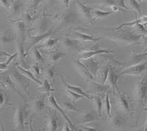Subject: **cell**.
<instances>
[{
  "mask_svg": "<svg viewBox=\"0 0 147 131\" xmlns=\"http://www.w3.org/2000/svg\"><path fill=\"white\" fill-rule=\"evenodd\" d=\"M118 31L119 32L117 34H115L114 36L108 37V39L113 42L124 45H132L141 43L142 37L144 35L131 31H124L121 29H119Z\"/></svg>",
  "mask_w": 147,
  "mask_h": 131,
  "instance_id": "cell-1",
  "label": "cell"
},
{
  "mask_svg": "<svg viewBox=\"0 0 147 131\" xmlns=\"http://www.w3.org/2000/svg\"><path fill=\"white\" fill-rule=\"evenodd\" d=\"M134 101L138 106L144 107L147 100V71L136 82L133 90Z\"/></svg>",
  "mask_w": 147,
  "mask_h": 131,
  "instance_id": "cell-2",
  "label": "cell"
},
{
  "mask_svg": "<svg viewBox=\"0 0 147 131\" xmlns=\"http://www.w3.org/2000/svg\"><path fill=\"white\" fill-rule=\"evenodd\" d=\"M9 76L10 78L13 81L16 87L22 89V92L24 94L27 95V96H30V82L31 80L26 77L24 75L22 74L18 68H16V67L12 68L8 72Z\"/></svg>",
  "mask_w": 147,
  "mask_h": 131,
  "instance_id": "cell-3",
  "label": "cell"
},
{
  "mask_svg": "<svg viewBox=\"0 0 147 131\" xmlns=\"http://www.w3.org/2000/svg\"><path fill=\"white\" fill-rule=\"evenodd\" d=\"M77 16L78 14L77 10L73 9L66 10L63 13L56 15L55 18L57 31L74 24L77 20Z\"/></svg>",
  "mask_w": 147,
  "mask_h": 131,
  "instance_id": "cell-4",
  "label": "cell"
},
{
  "mask_svg": "<svg viewBox=\"0 0 147 131\" xmlns=\"http://www.w3.org/2000/svg\"><path fill=\"white\" fill-rule=\"evenodd\" d=\"M55 33V32H53V26L51 27V28L47 31V32L44 34H41V35H31L30 33V30H27V36H26V40L25 43L27 45V48L26 49V52H27L30 51L31 48L33 46L36 45L38 43H40L43 40H45L46 38L50 37L51 35H53Z\"/></svg>",
  "mask_w": 147,
  "mask_h": 131,
  "instance_id": "cell-5",
  "label": "cell"
},
{
  "mask_svg": "<svg viewBox=\"0 0 147 131\" xmlns=\"http://www.w3.org/2000/svg\"><path fill=\"white\" fill-rule=\"evenodd\" d=\"M112 92L111 87L106 84H101L97 82L96 80L89 82V88L88 93L93 95H99L101 97H105L106 93Z\"/></svg>",
  "mask_w": 147,
  "mask_h": 131,
  "instance_id": "cell-6",
  "label": "cell"
},
{
  "mask_svg": "<svg viewBox=\"0 0 147 131\" xmlns=\"http://www.w3.org/2000/svg\"><path fill=\"white\" fill-rule=\"evenodd\" d=\"M147 71V62H140L138 64L131 65L124 68L119 74L120 76H140Z\"/></svg>",
  "mask_w": 147,
  "mask_h": 131,
  "instance_id": "cell-7",
  "label": "cell"
},
{
  "mask_svg": "<svg viewBox=\"0 0 147 131\" xmlns=\"http://www.w3.org/2000/svg\"><path fill=\"white\" fill-rule=\"evenodd\" d=\"M115 104L118 109L124 114L129 115L132 116L130 107L128 99L124 93L121 92L120 90L115 93Z\"/></svg>",
  "mask_w": 147,
  "mask_h": 131,
  "instance_id": "cell-8",
  "label": "cell"
},
{
  "mask_svg": "<svg viewBox=\"0 0 147 131\" xmlns=\"http://www.w3.org/2000/svg\"><path fill=\"white\" fill-rule=\"evenodd\" d=\"M32 32L33 35H41L47 32L50 28H49V23L47 15L44 13L41 16H38L33 22Z\"/></svg>",
  "mask_w": 147,
  "mask_h": 131,
  "instance_id": "cell-9",
  "label": "cell"
},
{
  "mask_svg": "<svg viewBox=\"0 0 147 131\" xmlns=\"http://www.w3.org/2000/svg\"><path fill=\"white\" fill-rule=\"evenodd\" d=\"M73 61V65L79 75L84 79V81L88 82H90L91 81L95 80V77L93 76L90 70L88 69V68L82 63V61L77 59H72Z\"/></svg>",
  "mask_w": 147,
  "mask_h": 131,
  "instance_id": "cell-10",
  "label": "cell"
},
{
  "mask_svg": "<svg viewBox=\"0 0 147 131\" xmlns=\"http://www.w3.org/2000/svg\"><path fill=\"white\" fill-rule=\"evenodd\" d=\"M12 25L14 30V34L16 40H20L23 43H25L26 36H27V25L22 20L12 21Z\"/></svg>",
  "mask_w": 147,
  "mask_h": 131,
  "instance_id": "cell-11",
  "label": "cell"
},
{
  "mask_svg": "<svg viewBox=\"0 0 147 131\" xmlns=\"http://www.w3.org/2000/svg\"><path fill=\"white\" fill-rule=\"evenodd\" d=\"M74 2L77 6V12L78 15H80L85 21L91 22L93 21L91 15V12L94 9L88 5L82 3L80 0H74Z\"/></svg>",
  "mask_w": 147,
  "mask_h": 131,
  "instance_id": "cell-12",
  "label": "cell"
},
{
  "mask_svg": "<svg viewBox=\"0 0 147 131\" xmlns=\"http://www.w3.org/2000/svg\"><path fill=\"white\" fill-rule=\"evenodd\" d=\"M24 121H25V115L24 107L18 106L16 108L14 114L13 119V128L16 130H24Z\"/></svg>",
  "mask_w": 147,
  "mask_h": 131,
  "instance_id": "cell-13",
  "label": "cell"
},
{
  "mask_svg": "<svg viewBox=\"0 0 147 131\" xmlns=\"http://www.w3.org/2000/svg\"><path fill=\"white\" fill-rule=\"evenodd\" d=\"M0 87L5 90H13L16 92L18 95L23 97V95H21L20 92L18 90L15 84L11 80L8 73H3L0 74Z\"/></svg>",
  "mask_w": 147,
  "mask_h": 131,
  "instance_id": "cell-14",
  "label": "cell"
},
{
  "mask_svg": "<svg viewBox=\"0 0 147 131\" xmlns=\"http://www.w3.org/2000/svg\"><path fill=\"white\" fill-rule=\"evenodd\" d=\"M112 50L109 49H102V48H91V49L86 50L84 51L81 52L78 55V58L80 60L86 59L90 58V57H96L102 54H108L112 53Z\"/></svg>",
  "mask_w": 147,
  "mask_h": 131,
  "instance_id": "cell-15",
  "label": "cell"
},
{
  "mask_svg": "<svg viewBox=\"0 0 147 131\" xmlns=\"http://www.w3.org/2000/svg\"><path fill=\"white\" fill-rule=\"evenodd\" d=\"M119 77H120V74H119L117 71L115 70V68L111 65L108 73V76H107V84L111 87L113 93L114 94L119 90V86H118Z\"/></svg>",
  "mask_w": 147,
  "mask_h": 131,
  "instance_id": "cell-16",
  "label": "cell"
},
{
  "mask_svg": "<svg viewBox=\"0 0 147 131\" xmlns=\"http://www.w3.org/2000/svg\"><path fill=\"white\" fill-rule=\"evenodd\" d=\"M30 111L33 113H41L46 108L45 95H41L34 98L28 106Z\"/></svg>",
  "mask_w": 147,
  "mask_h": 131,
  "instance_id": "cell-17",
  "label": "cell"
},
{
  "mask_svg": "<svg viewBox=\"0 0 147 131\" xmlns=\"http://www.w3.org/2000/svg\"><path fill=\"white\" fill-rule=\"evenodd\" d=\"M60 45L65 50L69 51H79L80 50V41L77 39L70 37L68 35H65L62 38L59 40Z\"/></svg>",
  "mask_w": 147,
  "mask_h": 131,
  "instance_id": "cell-18",
  "label": "cell"
},
{
  "mask_svg": "<svg viewBox=\"0 0 147 131\" xmlns=\"http://www.w3.org/2000/svg\"><path fill=\"white\" fill-rule=\"evenodd\" d=\"M47 103H48V104L49 105V106L52 107L53 108H55V109H56L57 111H59V113L62 115L63 117L65 119V122H67L69 123V125H70V127L72 128V129L77 130L75 127L74 126V124H72L71 121V120L69 119V116H67L66 114L65 113V111H64V110L63 109V108H60V107L59 106L58 103H57V102L56 101L55 96H54V95L52 94H52H50V95H49V96L48 97V98H47Z\"/></svg>",
  "mask_w": 147,
  "mask_h": 131,
  "instance_id": "cell-19",
  "label": "cell"
},
{
  "mask_svg": "<svg viewBox=\"0 0 147 131\" xmlns=\"http://www.w3.org/2000/svg\"><path fill=\"white\" fill-rule=\"evenodd\" d=\"M82 61V63L87 67L88 69L90 70V73L93 74L94 77L96 78V76L97 71L99 70V68L102 66V62L99 59H96V57H90V58L86 59L81 60Z\"/></svg>",
  "mask_w": 147,
  "mask_h": 131,
  "instance_id": "cell-20",
  "label": "cell"
},
{
  "mask_svg": "<svg viewBox=\"0 0 147 131\" xmlns=\"http://www.w3.org/2000/svg\"><path fill=\"white\" fill-rule=\"evenodd\" d=\"M99 116L96 110H87L81 112L80 120L79 123L81 124H88L90 122H96L99 120Z\"/></svg>",
  "mask_w": 147,
  "mask_h": 131,
  "instance_id": "cell-21",
  "label": "cell"
},
{
  "mask_svg": "<svg viewBox=\"0 0 147 131\" xmlns=\"http://www.w3.org/2000/svg\"><path fill=\"white\" fill-rule=\"evenodd\" d=\"M110 66L111 65H110V61H107L105 64H102V66L99 68V70L97 71L96 76L95 80L97 82L101 84H106Z\"/></svg>",
  "mask_w": 147,
  "mask_h": 131,
  "instance_id": "cell-22",
  "label": "cell"
},
{
  "mask_svg": "<svg viewBox=\"0 0 147 131\" xmlns=\"http://www.w3.org/2000/svg\"><path fill=\"white\" fill-rule=\"evenodd\" d=\"M23 2L21 0H14L10 4L8 8V15L11 18H18L21 15L22 9L23 7Z\"/></svg>",
  "mask_w": 147,
  "mask_h": 131,
  "instance_id": "cell-23",
  "label": "cell"
},
{
  "mask_svg": "<svg viewBox=\"0 0 147 131\" xmlns=\"http://www.w3.org/2000/svg\"><path fill=\"white\" fill-rule=\"evenodd\" d=\"M16 45H17V53H18V59L20 61L21 66H22L23 68H26L27 65H26V59H25V55L27 54V52L25 51V48L24 46V44L22 42H21L20 40H16Z\"/></svg>",
  "mask_w": 147,
  "mask_h": 131,
  "instance_id": "cell-24",
  "label": "cell"
},
{
  "mask_svg": "<svg viewBox=\"0 0 147 131\" xmlns=\"http://www.w3.org/2000/svg\"><path fill=\"white\" fill-rule=\"evenodd\" d=\"M59 76H60V79H61V81H62L63 84L65 85V86L66 87L67 89H68V90H70L73 92H75L78 93V94H80V95H83V96L85 97L86 99H88V100H92V95H91L88 94V92H85L84 91V90H82V88H81V87H80V86H74V85L67 84L66 82H65V80H64L63 76H61L60 74H59Z\"/></svg>",
  "mask_w": 147,
  "mask_h": 131,
  "instance_id": "cell-25",
  "label": "cell"
},
{
  "mask_svg": "<svg viewBox=\"0 0 147 131\" xmlns=\"http://www.w3.org/2000/svg\"><path fill=\"white\" fill-rule=\"evenodd\" d=\"M72 33H73V35L76 37L75 39L82 42H96L99 41L101 39L100 37H99V38L94 37L90 36V35H88V34L85 33V32H80V31L74 30V31H72Z\"/></svg>",
  "mask_w": 147,
  "mask_h": 131,
  "instance_id": "cell-26",
  "label": "cell"
},
{
  "mask_svg": "<svg viewBox=\"0 0 147 131\" xmlns=\"http://www.w3.org/2000/svg\"><path fill=\"white\" fill-rule=\"evenodd\" d=\"M16 40V37L12 35L8 30H5V32L0 33V45L5 46L12 43Z\"/></svg>",
  "mask_w": 147,
  "mask_h": 131,
  "instance_id": "cell-27",
  "label": "cell"
},
{
  "mask_svg": "<svg viewBox=\"0 0 147 131\" xmlns=\"http://www.w3.org/2000/svg\"><path fill=\"white\" fill-rule=\"evenodd\" d=\"M46 128L49 131H55L58 129V122H57V118L55 114H52L51 112H49L47 117Z\"/></svg>",
  "mask_w": 147,
  "mask_h": 131,
  "instance_id": "cell-28",
  "label": "cell"
},
{
  "mask_svg": "<svg viewBox=\"0 0 147 131\" xmlns=\"http://www.w3.org/2000/svg\"><path fill=\"white\" fill-rule=\"evenodd\" d=\"M115 12L113 11H105V10H98V9H95L93 10L91 12V15L93 20H100V19H104L106 18L110 15L111 14L114 13Z\"/></svg>",
  "mask_w": 147,
  "mask_h": 131,
  "instance_id": "cell-29",
  "label": "cell"
},
{
  "mask_svg": "<svg viewBox=\"0 0 147 131\" xmlns=\"http://www.w3.org/2000/svg\"><path fill=\"white\" fill-rule=\"evenodd\" d=\"M147 23V15H140V18H136L135 21H132L130 22H125L123 23L119 26L118 27L114 29V30H119L121 29L124 27H133L134 25L137 24V23Z\"/></svg>",
  "mask_w": 147,
  "mask_h": 131,
  "instance_id": "cell-30",
  "label": "cell"
},
{
  "mask_svg": "<svg viewBox=\"0 0 147 131\" xmlns=\"http://www.w3.org/2000/svg\"><path fill=\"white\" fill-rule=\"evenodd\" d=\"M65 56V53L64 52L59 51H50L47 54V59L50 63L55 64L57 63L59 60L63 58Z\"/></svg>",
  "mask_w": 147,
  "mask_h": 131,
  "instance_id": "cell-31",
  "label": "cell"
},
{
  "mask_svg": "<svg viewBox=\"0 0 147 131\" xmlns=\"http://www.w3.org/2000/svg\"><path fill=\"white\" fill-rule=\"evenodd\" d=\"M16 67L18 68V70H19L22 74L24 75V76H25L26 77H27L28 78H30L31 81H33V82H35V83H36L37 84H38V85L41 84L42 82H40V80H39L38 78H36V77L35 76V75H34L32 72L30 71V70H27V69H26L25 68H23V67L21 66V65H16Z\"/></svg>",
  "mask_w": 147,
  "mask_h": 131,
  "instance_id": "cell-32",
  "label": "cell"
},
{
  "mask_svg": "<svg viewBox=\"0 0 147 131\" xmlns=\"http://www.w3.org/2000/svg\"><path fill=\"white\" fill-rule=\"evenodd\" d=\"M102 98V97L99 95H92V101L94 102L95 110L100 118L102 117V110H103V100Z\"/></svg>",
  "mask_w": 147,
  "mask_h": 131,
  "instance_id": "cell-33",
  "label": "cell"
},
{
  "mask_svg": "<svg viewBox=\"0 0 147 131\" xmlns=\"http://www.w3.org/2000/svg\"><path fill=\"white\" fill-rule=\"evenodd\" d=\"M110 124L113 127L115 128H121L124 126V123H125V120L124 118L121 114H116L114 116L110 117Z\"/></svg>",
  "mask_w": 147,
  "mask_h": 131,
  "instance_id": "cell-34",
  "label": "cell"
},
{
  "mask_svg": "<svg viewBox=\"0 0 147 131\" xmlns=\"http://www.w3.org/2000/svg\"><path fill=\"white\" fill-rule=\"evenodd\" d=\"M147 58V51L144 53H138V52H134L132 53V56L130 57L129 62L131 65H135V64H138L144 61Z\"/></svg>",
  "mask_w": 147,
  "mask_h": 131,
  "instance_id": "cell-35",
  "label": "cell"
},
{
  "mask_svg": "<svg viewBox=\"0 0 147 131\" xmlns=\"http://www.w3.org/2000/svg\"><path fill=\"white\" fill-rule=\"evenodd\" d=\"M60 40V37H57V38H54V37H49L47 38H46L45 40H43L41 43L38 46H37L38 48H46V49H50L52 47H54L55 45V44L57 43Z\"/></svg>",
  "mask_w": 147,
  "mask_h": 131,
  "instance_id": "cell-36",
  "label": "cell"
},
{
  "mask_svg": "<svg viewBox=\"0 0 147 131\" xmlns=\"http://www.w3.org/2000/svg\"><path fill=\"white\" fill-rule=\"evenodd\" d=\"M38 90L42 93H46V94H48V93H52V92L55 91L53 88L51 86L50 83L49 82V80L47 78H44V81L42 82L41 84L39 85L38 89Z\"/></svg>",
  "mask_w": 147,
  "mask_h": 131,
  "instance_id": "cell-37",
  "label": "cell"
},
{
  "mask_svg": "<svg viewBox=\"0 0 147 131\" xmlns=\"http://www.w3.org/2000/svg\"><path fill=\"white\" fill-rule=\"evenodd\" d=\"M103 108L105 109V111L107 117H108L109 119H110V117L112 116V115H111V105H110V95H109V92L106 93V95L104 97Z\"/></svg>",
  "mask_w": 147,
  "mask_h": 131,
  "instance_id": "cell-38",
  "label": "cell"
},
{
  "mask_svg": "<svg viewBox=\"0 0 147 131\" xmlns=\"http://www.w3.org/2000/svg\"><path fill=\"white\" fill-rule=\"evenodd\" d=\"M9 104V97L6 90L0 88V110Z\"/></svg>",
  "mask_w": 147,
  "mask_h": 131,
  "instance_id": "cell-39",
  "label": "cell"
},
{
  "mask_svg": "<svg viewBox=\"0 0 147 131\" xmlns=\"http://www.w3.org/2000/svg\"><path fill=\"white\" fill-rule=\"evenodd\" d=\"M31 49H32V57L35 61V62H38V64L44 63V59L39 51L38 48L36 45H35Z\"/></svg>",
  "mask_w": 147,
  "mask_h": 131,
  "instance_id": "cell-40",
  "label": "cell"
},
{
  "mask_svg": "<svg viewBox=\"0 0 147 131\" xmlns=\"http://www.w3.org/2000/svg\"><path fill=\"white\" fill-rule=\"evenodd\" d=\"M65 92V95L69 97L71 100V102L72 103H75V102L78 101L80 100H82V99H85V97L82 95H80L78 93L75 92H73L70 90H68Z\"/></svg>",
  "mask_w": 147,
  "mask_h": 131,
  "instance_id": "cell-41",
  "label": "cell"
},
{
  "mask_svg": "<svg viewBox=\"0 0 147 131\" xmlns=\"http://www.w3.org/2000/svg\"><path fill=\"white\" fill-rule=\"evenodd\" d=\"M128 7L130 10H133L136 12H137L140 15H142L141 14V7H140V5L139 4V2L138 0H128Z\"/></svg>",
  "mask_w": 147,
  "mask_h": 131,
  "instance_id": "cell-42",
  "label": "cell"
},
{
  "mask_svg": "<svg viewBox=\"0 0 147 131\" xmlns=\"http://www.w3.org/2000/svg\"><path fill=\"white\" fill-rule=\"evenodd\" d=\"M37 18H38L37 15H34V16H32L30 13H28V12H25V13H24L22 14V20L25 23V24L27 25V26H29V25L30 24H32Z\"/></svg>",
  "mask_w": 147,
  "mask_h": 131,
  "instance_id": "cell-43",
  "label": "cell"
},
{
  "mask_svg": "<svg viewBox=\"0 0 147 131\" xmlns=\"http://www.w3.org/2000/svg\"><path fill=\"white\" fill-rule=\"evenodd\" d=\"M55 68L54 66H47L44 68V72H43V75L44 76V78H47L48 80L52 79L54 77V74H55Z\"/></svg>",
  "mask_w": 147,
  "mask_h": 131,
  "instance_id": "cell-44",
  "label": "cell"
},
{
  "mask_svg": "<svg viewBox=\"0 0 147 131\" xmlns=\"http://www.w3.org/2000/svg\"><path fill=\"white\" fill-rule=\"evenodd\" d=\"M18 56V53H16L13 55H10L7 58V59L5 61V62H2L0 63V70H6L8 68V66L10 65V64L11 63V61L16 58V57Z\"/></svg>",
  "mask_w": 147,
  "mask_h": 131,
  "instance_id": "cell-45",
  "label": "cell"
},
{
  "mask_svg": "<svg viewBox=\"0 0 147 131\" xmlns=\"http://www.w3.org/2000/svg\"><path fill=\"white\" fill-rule=\"evenodd\" d=\"M63 109L64 111H69V112H71V111H75V112H79V110L76 108L75 105L74 104V103L69 101H65L62 103Z\"/></svg>",
  "mask_w": 147,
  "mask_h": 131,
  "instance_id": "cell-46",
  "label": "cell"
},
{
  "mask_svg": "<svg viewBox=\"0 0 147 131\" xmlns=\"http://www.w3.org/2000/svg\"><path fill=\"white\" fill-rule=\"evenodd\" d=\"M43 0H27V3L28 5V9L35 10L38 9L39 5L41 3Z\"/></svg>",
  "mask_w": 147,
  "mask_h": 131,
  "instance_id": "cell-47",
  "label": "cell"
},
{
  "mask_svg": "<svg viewBox=\"0 0 147 131\" xmlns=\"http://www.w3.org/2000/svg\"><path fill=\"white\" fill-rule=\"evenodd\" d=\"M30 70H31V72L35 75V76L36 77V78H38V77L40 76L41 72H40V66H39L38 62H35L34 65H32V66H31V68H30Z\"/></svg>",
  "mask_w": 147,
  "mask_h": 131,
  "instance_id": "cell-48",
  "label": "cell"
},
{
  "mask_svg": "<svg viewBox=\"0 0 147 131\" xmlns=\"http://www.w3.org/2000/svg\"><path fill=\"white\" fill-rule=\"evenodd\" d=\"M136 28V31L137 33L142 34V35H146L147 29L144 26V23H137L133 26Z\"/></svg>",
  "mask_w": 147,
  "mask_h": 131,
  "instance_id": "cell-49",
  "label": "cell"
},
{
  "mask_svg": "<svg viewBox=\"0 0 147 131\" xmlns=\"http://www.w3.org/2000/svg\"><path fill=\"white\" fill-rule=\"evenodd\" d=\"M115 5H117L119 7H120V8L121 9H124V10H130V9L128 7V6L125 4L124 0H115Z\"/></svg>",
  "mask_w": 147,
  "mask_h": 131,
  "instance_id": "cell-50",
  "label": "cell"
},
{
  "mask_svg": "<svg viewBox=\"0 0 147 131\" xmlns=\"http://www.w3.org/2000/svg\"><path fill=\"white\" fill-rule=\"evenodd\" d=\"M102 5L110 7L111 5H115V0H105L103 2H102Z\"/></svg>",
  "mask_w": 147,
  "mask_h": 131,
  "instance_id": "cell-51",
  "label": "cell"
},
{
  "mask_svg": "<svg viewBox=\"0 0 147 131\" xmlns=\"http://www.w3.org/2000/svg\"><path fill=\"white\" fill-rule=\"evenodd\" d=\"M0 6L2 7H5L7 10H8L10 4L8 3L7 0H0Z\"/></svg>",
  "mask_w": 147,
  "mask_h": 131,
  "instance_id": "cell-52",
  "label": "cell"
},
{
  "mask_svg": "<svg viewBox=\"0 0 147 131\" xmlns=\"http://www.w3.org/2000/svg\"><path fill=\"white\" fill-rule=\"evenodd\" d=\"M81 128L83 130H86V131H97L99 130L95 129L94 128H91V127H88V126H81Z\"/></svg>",
  "mask_w": 147,
  "mask_h": 131,
  "instance_id": "cell-53",
  "label": "cell"
},
{
  "mask_svg": "<svg viewBox=\"0 0 147 131\" xmlns=\"http://www.w3.org/2000/svg\"><path fill=\"white\" fill-rule=\"evenodd\" d=\"M70 128H71V127H70V125H69V123L67 122H65V124H64L62 130H63V131H69V130H71Z\"/></svg>",
  "mask_w": 147,
  "mask_h": 131,
  "instance_id": "cell-54",
  "label": "cell"
},
{
  "mask_svg": "<svg viewBox=\"0 0 147 131\" xmlns=\"http://www.w3.org/2000/svg\"><path fill=\"white\" fill-rule=\"evenodd\" d=\"M141 43H143V45L145 47H147V33L146 35H144L142 37V40H141Z\"/></svg>",
  "mask_w": 147,
  "mask_h": 131,
  "instance_id": "cell-55",
  "label": "cell"
},
{
  "mask_svg": "<svg viewBox=\"0 0 147 131\" xmlns=\"http://www.w3.org/2000/svg\"><path fill=\"white\" fill-rule=\"evenodd\" d=\"M60 1H61V2H62V3L65 5V7H66V8H68V7H69L71 0H60Z\"/></svg>",
  "mask_w": 147,
  "mask_h": 131,
  "instance_id": "cell-56",
  "label": "cell"
},
{
  "mask_svg": "<svg viewBox=\"0 0 147 131\" xmlns=\"http://www.w3.org/2000/svg\"><path fill=\"white\" fill-rule=\"evenodd\" d=\"M9 56H10V54H8V53H6V52L1 51H0V59L2 58V57H9Z\"/></svg>",
  "mask_w": 147,
  "mask_h": 131,
  "instance_id": "cell-57",
  "label": "cell"
},
{
  "mask_svg": "<svg viewBox=\"0 0 147 131\" xmlns=\"http://www.w3.org/2000/svg\"><path fill=\"white\" fill-rule=\"evenodd\" d=\"M46 2H47V3L48 4V5H53V4L55 3V2H56V0H46Z\"/></svg>",
  "mask_w": 147,
  "mask_h": 131,
  "instance_id": "cell-58",
  "label": "cell"
},
{
  "mask_svg": "<svg viewBox=\"0 0 147 131\" xmlns=\"http://www.w3.org/2000/svg\"><path fill=\"white\" fill-rule=\"evenodd\" d=\"M144 130H145V131H147V120H146V122L145 127H144Z\"/></svg>",
  "mask_w": 147,
  "mask_h": 131,
  "instance_id": "cell-59",
  "label": "cell"
},
{
  "mask_svg": "<svg viewBox=\"0 0 147 131\" xmlns=\"http://www.w3.org/2000/svg\"><path fill=\"white\" fill-rule=\"evenodd\" d=\"M138 2H144V1H146V0H138Z\"/></svg>",
  "mask_w": 147,
  "mask_h": 131,
  "instance_id": "cell-60",
  "label": "cell"
}]
</instances>
